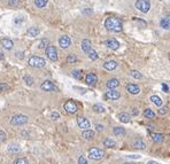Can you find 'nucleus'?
<instances>
[{
  "mask_svg": "<svg viewBox=\"0 0 170 164\" xmlns=\"http://www.w3.org/2000/svg\"><path fill=\"white\" fill-rule=\"evenodd\" d=\"M134 6H136V8H137L138 11H140L142 13L150 12L151 9V2L148 0H137Z\"/></svg>",
  "mask_w": 170,
  "mask_h": 164,
  "instance_id": "39448f33",
  "label": "nucleus"
},
{
  "mask_svg": "<svg viewBox=\"0 0 170 164\" xmlns=\"http://www.w3.org/2000/svg\"><path fill=\"white\" fill-rule=\"evenodd\" d=\"M92 109H93L96 112H104V111H105V107H104V106H101L100 103L94 104L93 107H92Z\"/></svg>",
  "mask_w": 170,
  "mask_h": 164,
  "instance_id": "2f4dec72",
  "label": "nucleus"
},
{
  "mask_svg": "<svg viewBox=\"0 0 170 164\" xmlns=\"http://www.w3.org/2000/svg\"><path fill=\"white\" fill-rule=\"evenodd\" d=\"M39 32H40L39 28L32 27V28H30V29L28 30V36H29V37H31V38H35V37H37L38 35H39Z\"/></svg>",
  "mask_w": 170,
  "mask_h": 164,
  "instance_id": "4be33fe9",
  "label": "nucleus"
},
{
  "mask_svg": "<svg viewBox=\"0 0 170 164\" xmlns=\"http://www.w3.org/2000/svg\"><path fill=\"white\" fill-rule=\"evenodd\" d=\"M106 45H107L110 49H114V51H116V49L120 48V43H118L116 39H114V38H110V39L107 40V41H106Z\"/></svg>",
  "mask_w": 170,
  "mask_h": 164,
  "instance_id": "4468645a",
  "label": "nucleus"
},
{
  "mask_svg": "<svg viewBox=\"0 0 170 164\" xmlns=\"http://www.w3.org/2000/svg\"><path fill=\"white\" fill-rule=\"evenodd\" d=\"M129 75L132 77V78H134V79H142V74H140L139 71H136V70H131Z\"/></svg>",
  "mask_w": 170,
  "mask_h": 164,
  "instance_id": "c85d7f7f",
  "label": "nucleus"
},
{
  "mask_svg": "<svg viewBox=\"0 0 170 164\" xmlns=\"http://www.w3.org/2000/svg\"><path fill=\"white\" fill-rule=\"evenodd\" d=\"M77 61V57L75 54H70V55L68 56V59H67V62L68 63H75Z\"/></svg>",
  "mask_w": 170,
  "mask_h": 164,
  "instance_id": "c9c22d12",
  "label": "nucleus"
},
{
  "mask_svg": "<svg viewBox=\"0 0 170 164\" xmlns=\"http://www.w3.org/2000/svg\"><path fill=\"white\" fill-rule=\"evenodd\" d=\"M9 90V86L6 83H1L0 84V92H7Z\"/></svg>",
  "mask_w": 170,
  "mask_h": 164,
  "instance_id": "4c0bfd02",
  "label": "nucleus"
},
{
  "mask_svg": "<svg viewBox=\"0 0 170 164\" xmlns=\"http://www.w3.org/2000/svg\"><path fill=\"white\" fill-rule=\"evenodd\" d=\"M114 134L115 136H124L125 134V130L121 126H116V128H114Z\"/></svg>",
  "mask_w": 170,
  "mask_h": 164,
  "instance_id": "a878e982",
  "label": "nucleus"
},
{
  "mask_svg": "<svg viewBox=\"0 0 170 164\" xmlns=\"http://www.w3.org/2000/svg\"><path fill=\"white\" fill-rule=\"evenodd\" d=\"M98 82V77L96 74H93V72H90V74H87L86 75V78H85V83L87 85H92V86H94V85L97 84Z\"/></svg>",
  "mask_w": 170,
  "mask_h": 164,
  "instance_id": "9d476101",
  "label": "nucleus"
},
{
  "mask_svg": "<svg viewBox=\"0 0 170 164\" xmlns=\"http://www.w3.org/2000/svg\"><path fill=\"white\" fill-rule=\"evenodd\" d=\"M65 110L68 114H76L77 110H78V107H77L76 102H74V101H67L65 103Z\"/></svg>",
  "mask_w": 170,
  "mask_h": 164,
  "instance_id": "6e6552de",
  "label": "nucleus"
},
{
  "mask_svg": "<svg viewBox=\"0 0 170 164\" xmlns=\"http://www.w3.org/2000/svg\"><path fill=\"white\" fill-rule=\"evenodd\" d=\"M90 49H92V44L89 39H84L82 41V51L84 53H89Z\"/></svg>",
  "mask_w": 170,
  "mask_h": 164,
  "instance_id": "2eb2a0df",
  "label": "nucleus"
},
{
  "mask_svg": "<svg viewBox=\"0 0 170 164\" xmlns=\"http://www.w3.org/2000/svg\"><path fill=\"white\" fill-rule=\"evenodd\" d=\"M71 44V40L69 38L68 36H62L60 37V39H59V45H60L62 48H68Z\"/></svg>",
  "mask_w": 170,
  "mask_h": 164,
  "instance_id": "f8f14e48",
  "label": "nucleus"
},
{
  "mask_svg": "<svg viewBox=\"0 0 170 164\" xmlns=\"http://www.w3.org/2000/svg\"><path fill=\"white\" fill-rule=\"evenodd\" d=\"M126 91L131 93V94H134V95H137V94L140 93V88L136 84H128L126 85Z\"/></svg>",
  "mask_w": 170,
  "mask_h": 164,
  "instance_id": "ddd939ff",
  "label": "nucleus"
},
{
  "mask_svg": "<svg viewBox=\"0 0 170 164\" xmlns=\"http://www.w3.org/2000/svg\"><path fill=\"white\" fill-rule=\"evenodd\" d=\"M8 5L12 7H16L20 5V0H8Z\"/></svg>",
  "mask_w": 170,
  "mask_h": 164,
  "instance_id": "58836bf2",
  "label": "nucleus"
},
{
  "mask_svg": "<svg viewBox=\"0 0 170 164\" xmlns=\"http://www.w3.org/2000/svg\"><path fill=\"white\" fill-rule=\"evenodd\" d=\"M105 28L109 31L121 32L123 29V24H122V21L117 17H108L105 21Z\"/></svg>",
  "mask_w": 170,
  "mask_h": 164,
  "instance_id": "f257e3e1",
  "label": "nucleus"
},
{
  "mask_svg": "<svg viewBox=\"0 0 170 164\" xmlns=\"http://www.w3.org/2000/svg\"><path fill=\"white\" fill-rule=\"evenodd\" d=\"M5 139H6V133H5L2 130H0V142L4 141Z\"/></svg>",
  "mask_w": 170,
  "mask_h": 164,
  "instance_id": "79ce46f5",
  "label": "nucleus"
},
{
  "mask_svg": "<svg viewBox=\"0 0 170 164\" xmlns=\"http://www.w3.org/2000/svg\"><path fill=\"white\" fill-rule=\"evenodd\" d=\"M40 88L43 91H46V92H57L59 91V88L49 80H45L44 83L40 85Z\"/></svg>",
  "mask_w": 170,
  "mask_h": 164,
  "instance_id": "423d86ee",
  "label": "nucleus"
},
{
  "mask_svg": "<svg viewBox=\"0 0 170 164\" xmlns=\"http://www.w3.org/2000/svg\"><path fill=\"white\" fill-rule=\"evenodd\" d=\"M23 79H24V82L29 85V86L33 85V83H35V82H33V78L31 76H24V78H23Z\"/></svg>",
  "mask_w": 170,
  "mask_h": 164,
  "instance_id": "f704fd0d",
  "label": "nucleus"
},
{
  "mask_svg": "<svg viewBox=\"0 0 170 164\" xmlns=\"http://www.w3.org/2000/svg\"><path fill=\"white\" fill-rule=\"evenodd\" d=\"M132 110H134V111H132V114H134V115H138V114H139V111H138V110H137L136 108H134Z\"/></svg>",
  "mask_w": 170,
  "mask_h": 164,
  "instance_id": "09e8293b",
  "label": "nucleus"
},
{
  "mask_svg": "<svg viewBox=\"0 0 170 164\" xmlns=\"http://www.w3.org/2000/svg\"><path fill=\"white\" fill-rule=\"evenodd\" d=\"M151 138L154 142H162L164 140V136L161 133H151Z\"/></svg>",
  "mask_w": 170,
  "mask_h": 164,
  "instance_id": "aec40b11",
  "label": "nucleus"
},
{
  "mask_svg": "<svg viewBox=\"0 0 170 164\" xmlns=\"http://www.w3.org/2000/svg\"><path fill=\"white\" fill-rule=\"evenodd\" d=\"M144 115H145V117H147V120H153L155 117V112L153 110H151V109H146L144 111Z\"/></svg>",
  "mask_w": 170,
  "mask_h": 164,
  "instance_id": "cd10ccee",
  "label": "nucleus"
},
{
  "mask_svg": "<svg viewBox=\"0 0 170 164\" xmlns=\"http://www.w3.org/2000/svg\"><path fill=\"white\" fill-rule=\"evenodd\" d=\"M107 87L109 88V90H114V88H117L120 86V82H118L116 78H112L107 82Z\"/></svg>",
  "mask_w": 170,
  "mask_h": 164,
  "instance_id": "f3484780",
  "label": "nucleus"
},
{
  "mask_svg": "<svg viewBox=\"0 0 170 164\" xmlns=\"http://www.w3.org/2000/svg\"><path fill=\"white\" fill-rule=\"evenodd\" d=\"M60 118V114L57 111H53L52 114H51V120H57Z\"/></svg>",
  "mask_w": 170,
  "mask_h": 164,
  "instance_id": "ea45409f",
  "label": "nucleus"
},
{
  "mask_svg": "<svg viewBox=\"0 0 170 164\" xmlns=\"http://www.w3.org/2000/svg\"><path fill=\"white\" fill-rule=\"evenodd\" d=\"M160 24H161V28L166 29V30H169L170 23H169V19H168V17H167V19H162Z\"/></svg>",
  "mask_w": 170,
  "mask_h": 164,
  "instance_id": "bb28decb",
  "label": "nucleus"
},
{
  "mask_svg": "<svg viewBox=\"0 0 170 164\" xmlns=\"http://www.w3.org/2000/svg\"><path fill=\"white\" fill-rule=\"evenodd\" d=\"M78 164H90V163L86 161V158L84 156H81L78 158Z\"/></svg>",
  "mask_w": 170,
  "mask_h": 164,
  "instance_id": "a19ab883",
  "label": "nucleus"
},
{
  "mask_svg": "<svg viewBox=\"0 0 170 164\" xmlns=\"http://www.w3.org/2000/svg\"><path fill=\"white\" fill-rule=\"evenodd\" d=\"M89 157L91 160L100 161L105 157V152L100 148H91L89 149Z\"/></svg>",
  "mask_w": 170,
  "mask_h": 164,
  "instance_id": "20e7f679",
  "label": "nucleus"
},
{
  "mask_svg": "<svg viewBox=\"0 0 170 164\" xmlns=\"http://www.w3.org/2000/svg\"><path fill=\"white\" fill-rule=\"evenodd\" d=\"M29 65L31 67V68H44L46 62L43 57H39V56H31L28 61Z\"/></svg>",
  "mask_w": 170,
  "mask_h": 164,
  "instance_id": "f03ea898",
  "label": "nucleus"
},
{
  "mask_svg": "<svg viewBox=\"0 0 170 164\" xmlns=\"http://www.w3.org/2000/svg\"><path fill=\"white\" fill-rule=\"evenodd\" d=\"M151 101H152L156 107H161L162 106V100L159 95H152L151 96Z\"/></svg>",
  "mask_w": 170,
  "mask_h": 164,
  "instance_id": "b1692460",
  "label": "nucleus"
},
{
  "mask_svg": "<svg viewBox=\"0 0 170 164\" xmlns=\"http://www.w3.org/2000/svg\"><path fill=\"white\" fill-rule=\"evenodd\" d=\"M35 5L38 8H44L47 5V0H35Z\"/></svg>",
  "mask_w": 170,
  "mask_h": 164,
  "instance_id": "c756f323",
  "label": "nucleus"
},
{
  "mask_svg": "<svg viewBox=\"0 0 170 164\" xmlns=\"http://www.w3.org/2000/svg\"><path fill=\"white\" fill-rule=\"evenodd\" d=\"M124 164H134V163H124Z\"/></svg>",
  "mask_w": 170,
  "mask_h": 164,
  "instance_id": "3c124183",
  "label": "nucleus"
},
{
  "mask_svg": "<svg viewBox=\"0 0 170 164\" xmlns=\"http://www.w3.org/2000/svg\"><path fill=\"white\" fill-rule=\"evenodd\" d=\"M49 45V40L47 39V38H44V39H41V41L39 43L38 47L39 48H46Z\"/></svg>",
  "mask_w": 170,
  "mask_h": 164,
  "instance_id": "473e14b6",
  "label": "nucleus"
},
{
  "mask_svg": "<svg viewBox=\"0 0 170 164\" xmlns=\"http://www.w3.org/2000/svg\"><path fill=\"white\" fill-rule=\"evenodd\" d=\"M147 164H159V163H156V162H154V161H150V162H148Z\"/></svg>",
  "mask_w": 170,
  "mask_h": 164,
  "instance_id": "8fccbe9b",
  "label": "nucleus"
},
{
  "mask_svg": "<svg viewBox=\"0 0 170 164\" xmlns=\"http://www.w3.org/2000/svg\"><path fill=\"white\" fill-rule=\"evenodd\" d=\"M167 111H168L167 108H161L159 110V114H160V115H164V114H167Z\"/></svg>",
  "mask_w": 170,
  "mask_h": 164,
  "instance_id": "37998d69",
  "label": "nucleus"
},
{
  "mask_svg": "<svg viewBox=\"0 0 170 164\" xmlns=\"http://www.w3.org/2000/svg\"><path fill=\"white\" fill-rule=\"evenodd\" d=\"M28 116L25 115H22V114H19V115H14L11 120V124L14 125V126H21V125H24L28 123Z\"/></svg>",
  "mask_w": 170,
  "mask_h": 164,
  "instance_id": "7ed1b4c3",
  "label": "nucleus"
},
{
  "mask_svg": "<svg viewBox=\"0 0 170 164\" xmlns=\"http://www.w3.org/2000/svg\"><path fill=\"white\" fill-rule=\"evenodd\" d=\"M118 118H120V120H121L122 123H129L130 115L129 114H126V112H122V114L118 115Z\"/></svg>",
  "mask_w": 170,
  "mask_h": 164,
  "instance_id": "393cba45",
  "label": "nucleus"
},
{
  "mask_svg": "<svg viewBox=\"0 0 170 164\" xmlns=\"http://www.w3.org/2000/svg\"><path fill=\"white\" fill-rule=\"evenodd\" d=\"M89 57L91 59V60H97L98 57V53L94 51V49H90V52H89Z\"/></svg>",
  "mask_w": 170,
  "mask_h": 164,
  "instance_id": "72a5a7b5",
  "label": "nucleus"
},
{
  "mask_svg": "<svg viewBox=\"0 0 170 164\" xmlns=\"http://www.w3.org/2000/svg\"><path fill=\"white\" fill-rule=\"evenodd\" d=\"M82 137L84 138L85 140H93L94 132L92 131V130H85L84 132L82 133Z\"/></svg>",
  "mask_w": 170,
  "mask_h": 164,
  "instance_id": "6ab92c4d",
  "label": "nucleus"
},
{
  "mask_svg": "<svg viewBox=\"0 0 170 164\" xmlns=\"http://www.w3.org/2000/svg\"><path fill=\"white\" fill-rule=\"evenodd\" d=\"M96 128H97L98 132H101L102 130H104V126H102V125H100V124H98L97 126H96Z\"/></svg>",
  "mask_w": 170,
  "mask_h": 164,
  "instance_id": "a18cd8bd",
  "label": "nucleus"
},
{
  "mask_svg": "<svg viewBox=\"0 0 170 164\" xmlns=\"http://www.w3.org/2000/svg\"><path fill=\"white\" fill-rule=\"evenodd\" d=\"M9 150H11V152H17V150H20V148H19V147H17V146H12V147H9Z\"/></svg>",
  "mask_w": 170,
  "mask_h": 164,
  "instance_id": "c03bdc74",
  "label": "nucleus"
},
{
  "mask_svg": "<svg viewBox=\"0 0 170 164\" xmlns=\"http://www.w3.org/2000/svg\"><path fill=\"white\" fill-rule=\"evenodd\" d=\"M104 146L107 147V148H115L116 147V142L114 140H112L110 138H106L104 140Z\"/></svg>",
  "mask_w": 170,
  "mask_h": 164,
  "instance_id": "5701e85b",
  "label": "nucleus"
},
{
  "mask_svg": "<svg viewBox=\"0 0 170 164\" xmlns=\"http://www.w3.org/2000/svg\"><path fill=\"white\" fill-rule=\"evenodd\" d=\"M77 124L81 128H84V130H89L91 124H90L89 120H86L85 117H78L77 118Z\"/></svg>",
  "mask_w": 170,
  "mask_h": 164,
  "instance_id": "9b49d317",
  "label": "nucleus"
},
{
  "mask_svg": "<svg viewBox=\"0 0 170 164\" xmlns=\"http://www.w3.org/2000/svg\"><path fill=\"white\" fill-rule=\"evenodd\" d=\"M105 98L108 99V100H118L121 98V94H120V92L115 91V90H109L108 92H106Z\"/></svg>",
  "mask_w": 170,
  "mask_h": 164,
  "instance_id": "1a4fd4ad",
  "label": "nucleus"
},
{
  "mask_svg": "<svg viewBox=\"0 0 170 164\" xmlns=\"http://www.w3.org/2000/svg\"><path fill=\"white\" fill-rule=\"evenodd\" d=\"M1 45L4 46V48L8 49V51L14 47V43H13L11 39H8V38H4V39H1Z\"/></svg>",
  "mask_w": 170,
  "mask_h": 164,
  "instance_id": "a211bd4d",
  "label": "nucleus"
},
{
  "mask_svg": "<svg viewBox=\"0 0 170 164\" xmlns=\"http://www.w3.org/2000/svg\"><path fill=\"white\" fill-rule=\"evenodd\" d=\"M104 68L106 69V70H114V69L117 68V62L116 61H107V62H105L104 63Z\"/></svg>",
  "mask_w": 170,
  "mask_h": 164,
  "instance_id": "dca6fc26",
  "label": "nucleus"
},
{
  "mask_svg": "<svg viewBox=\"0 0 170 164\" xmlns=\"http://www.w3.org/2000/svg\"><path fill=\"white\" fill-rule=\"evenodd\" d=\"M162 88H163V91L169 92V87H168V85H167V84H162Z\"/></svg>",
  "mask_w": 170,
  "mask_h": 164,
  "instance_id": "49530a36",
  "label": "nucleus"
},
{
  "mask_svg": "<svg viewBox=\"0 0 170 164\" xmlns=\"http://www.w3.org/2000/svg\"><path fill=\"white\" fill-rule=\"evenodd\" d=\"M46 55L51 61H57V48L52 46V45H49L46 47Z\"/></svg>",
  "mask_w": 170,
  "mask_h": 164,
  "instance_id": "0eeeda50",
  "label": "nucleus"
},
{
  "mask_svg": "<svg viewBox=\"0 0 170 164\" xmlns=\"http://www.w3.org/2000/svg\"><path fill=\"white\" fill-rule=\"evenodd\" d=\"M13 164H29V162L27 158H17V160L14 161Z\"/></svg>",
  "mask_w": 170,
  "mask_h": 164,
  "instance_id": "e433bc0d",
  "label": "nucleus"
},
{
  "mask_svg": "<svg viewBox=\"0 0 170 164\" xmlns=\"http://www.w3.org/2000/svg\"><path fill=\"white\" fill-rule=\"evenodd\" d=\"M71 75H73L74 78H76V79L81 80L82 78H83V74H82L81 70H74L73 72H71Z\"/></svg>",
  "mask_w": 170,
  "mask_h": 164,
  "instance_id": "7c9ffc66",
  "label": "nucleus"
},
{
  "mask_svg": "<svg viewBox=\"0 0 170 164\" xmlns=\"http://www.w3.org/2000/svg\"><path fill=\"white\" fill-rule=\"evenodd\" d=\"M5 59V56H4V53L2 52H0V61H2Z\"/></svg>",
  "mask_w": 170,
  "mask_h": 164,
  "instance_id": "de8ad7c7",
  "label": "nucleus"
},
{
  "mask_svg": "<svg viewBox=\"0 0 170 164\" xmlns=\"http://www.w3.org/2000/svg\"><path fill=\"white\" fill-rule=\"evenodd\" d=\"M132 147H134V149H142V150H144V149L146 148V145L142 139H138V140H136L134 142Z\"/></svg>",
  "mask_w": 170,
  "mask_h": 164,
  "instance_id": "412c9836",
  "label": "nucleus"
}]
</instances>
